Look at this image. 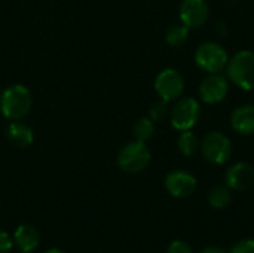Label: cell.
I'll return each mask as SVG.
<instances>
[{"mask_svg": "<svg viewBox=\"0 0 254 253\" xmlns=\"http://www.w3.org/2000/svg\"><path fill=\"white\" fill-rule=\"evenodd\" d=\"M33 106L31 91L22 84H13L3 89L0 95V112L9 121L24 119Z\"/></svg>", "mask_w": 254, "mask_h": 253, "instance_id": "obj_1", "label": "cell"}, {"mask_svg": "<svg viewBox=\"0 0 254 253\" xmlns=\"http://www.w3.org/2000/svg\"><path fill=\"white\" fill-rule=\"evenodd\" d=\"M177 148L182 155L193 157L201 148V140L192 130L180 131V136L177 139Z\"/></svg>", "mask_w": 254, "mask_h": 253, "instance_id": "obj_16", "label": "cell"}, {"mask_svg": "<svg viewBox=\"0 0 254 253\" xmlns=\"http://www.w3.org/2000/svg\"><path fill=\"white\" fill-rule=\"evenodd\" d=\"M155 134V122L149 118H140L135 124H134V137L138 142L147 143Z\"/></svg>", "mask_w": 254, "mask_h": 253, "instance_id": "obj_18", "label": "cell"}, {"mask_svg": "<svg viewBox=\"0 0 254 253\" xmlns=\"http://www.w3.org/2000/svg\"><path fill=\"white\" fill-rule=\"evenodd\" d=\"M12 239H13V245L22 253H31L33 251H36L40 245L39 231L33 225H28V224L19 225L15 230Z\"/></svg>", "mask_w": 254, "mask_h": 253, "instance_id": "obj_13", "label": "cell"}, {"mask_svg": "<svg viewBox=\"0 0 254 253\" xmlns=\"http://www.w3.org/2000/svg\"><path fill=\"white\" fill-rule=\"evenodd\" d=\"M6 137L12 146L19 149L28 148L34 142L33 130L21 121H10V124L6 128Z\"/></svg>", "mask_w": 254, "mask_h": 253, "instance_id": "obj_14", "label": "cell"}, {"mask_svg": "<svg viewBox=\"0 0 254 253\" xmlns=\"http://www.w3.org/2000/svg\"><path fill=\"white\" fill-rule=\"evenodd\" d=\"M45 253H65L64 251H60V249H49V251H46Z\"/></svg>", "mask_w": 254, "mask_h": 253, "instance_id": "obj_24", "label": "cell"}, {"mask_svg": "<svg viewBox=\"0 0 254 253\" xmlns=\"http://www.w3.org/2000/svg\"><path fill=\"white\" fill-rule=\"evenodd\" d=\"M179 13L182 24L189 30H198L208 21L210 7L205 0H183Z\"/></svg>", "mask_w": 254, "mask_h": 253, "instance_id": "obj_10", "label": "cell"}, {"mask_svg": "<svg viewBox=\"0 0 254 253\" xmlns=\"http://www.w3.org/2000/svg\"><path fill=\"white\" fill-rule=\"evenodd\" d=\"M201 253H228L226 251H223L222 248H219V246H208V248H205V249H202Z\"/></svg>", "mask_w": 254, "mask_h": 253, "instance_id": "obj_23", "label": "cell"}, {"mask_svg": "<svg viewBox=\"0 0 254 253\" xmlns=\"http://www.w3.org/2000/svg\"><path fill=\"white\" fill-rule=\"evenodd\" d=\"M229 92V79L222 73H208L199 84V97L205 104H217Z\"/></svg>", "mask_w": 254, "mask_h": 253, "instance_id": "obj_8", "label": "cell"}, {"mask_svg": "<svg viewBox=\"0 0 254 253\" xmlns=\"http://www.w3.org/2000/svg\"><path fill=\"white\" fill-rule=\"evenodd\" d=\"M231 127L241 136L254 134V106L244 104L237 107L231 115Z\"/></svg>", "mask_w": 254, "mask_h": 253, "instance_id": "obj_12", "label": "cell"}, {"mask_svg": "<svg viewBox=\"0 0 254 253\" xmlns=\"http://www.w3.org/2000/svg\"><path fill=\"white\" fill-rule=\"evenodd\" d=\"M165 253H193V251L189 243H186L183 240H174L170 243Z\"/></svg>", "mask_w": 254, "mask_h": 253, "instance_id": "obj_21", "label": "cell"}, {"mask_svg": "<svg viewBox=\"0 0 254 253\" xmlns=\"http://www.w3.org/2000/svg\"><path fill=\"white\" fill-rule=\"evenodd\" d=\"M168 115H170L168 103L164 101V100L156 101V103L150 107V112H149V118H150L153 122H161V121H164Z\"/></svg>", "mask_w": 254, "mask_h": 253, "instance_id": "obj_19", "label": "cell"}, {"mask_svg": "<svg viewBox=\"0 0 254 253\" xmlns=\"http://www.w3.org/2000/svg\"><path fill=\"white\" fill-rule=\"evenodd\" d=\"M189 28L185 25V24H173L167 28L165 31V42L170 45V46H180L183 45L186 40H188V36H189Z\"/></svg>", "mask_w": 254, "mask_h": 253, "instance_id": "obj_17", "label": "cell"}, {"mask_svg": "<svg viewBox=\"0 0 254 253\" xmlns=\"http://www.w3.org/2000/svg\"><path fill=\"white\" fill-rule=\"evenodd\" d=\"M228 79L240 89L254 91V52L249 49L238 51L229 58L226 66Z\"/></svg>", "mask_w": 254, "mask_h": 253, "instance_id": "obj_2", "label": "cell"}, {"mask_svg": "<svg viewBox=\"0 0 254 253\" xmlns=\"http://www.w3.org/2000/svg\"><path fill=\"white\" fill-rule=\"evenodd\" d=\"M164 186L167 192L174 198H188L196 189V179L186 170L177 169L165 176Z\"/></svg>", "mask_w": 254, "mask_h": 253, "instance_id": "obj_9", "label": "cell"}, {"mask_svg": "<svg viewBox=\"0 0 254 253\" xmlns=\"http://www.w3.org/2000/svg\"><path fill=\"white\" fill-rule=\"evenodd\" d=\"M12 248H13V239L6 231H0V253H9Z\"/></svg>", "mask_w": 254, "mask_h": 253, "instance_id": "obj_22", "label": "cell"}, {"mask_svg": "<svg viewBox=\"0 0 254 253\" xmlns=\"http://www.w3.org/2000/svg\"><path fill=\"white\" fill-rule=\"evenodd\" d=\"M155 91L161 100L171 103L179 100L185 91V78L176 69H164L155 79Z\"/></svg>", "mask_w": 254, "mask_h": 253, "instance_id": "obj_7", "label": "cell"}, {"mask_svg": "<svg viewBox=\"0 0 254 253\" xmlns=\"http://www.w3.org/2000/svg\"><path fill=\"white\" fill-rule=\"evenodd\" d=\"M225 183L231 191H247L254 185V167L249 163H235L225 173Z\"/></svg>", "mask_w": 254, "mask_h": 253, "instance_id": "obj_11", "label": "cell"}, {"mask_svg": "<svg viewBox=\"0 0 254 253\" xmlns=\"http://www.w3.org/2000/svg\"><path fill=\"white\" fill-rule=\"evenodd\" d=\"M199 149L204 160L213 166H223L232 157V142L220 131H210L205 134Z\"/></svg>", "mask_w": 254, "mask_h": 253, "instance_id": "obj_4", "label": "cell"}, {"mask_svg": "<svg viewBox=\"0 0 254 253\" xmlns=\"http://www.w3.org/2000/svg\"><path fill=\"white\" fill-rule=\"evenodd\" d=\"M152 154L146 143L134 140L121 148L118 152V166L122 171L128 174H137L147 169L150 164Z\"/></svg>", "mask_w": 254, "mask_h": 253, "instance_id": "obj_3", "label": "cell"}, {"mask_svg": "<svg viewBox=\"0 0 254 253\" xmlns=\"http://www.w3.org/2000/svg\"><path fill=\"white\" fill-rule=\"evenodd\" d=\"M21 253H22V252H21Z\"/></svg>", "mask_w": 254, "mask_h": 253, "instance_id": "obj_25", "label": "cell"}, {"mask_svg": "<svg viewBox=\"0 0 254 253\" xmlns=\"http://www.w3.org/2000/svg\"><path fill=\"white\" fill-rule=\"evenodd\" d=\"M229 61V55L226 49L217 42H204L198 46L195 52V63L196 66L208 73H220L226 69Z\"/></svg>", "mask_w": 254, "mask_h": 253, "instance_id": "obj_5", "label": "cell"}, {"mask_svg": "<svg viewBox=\"0 0 254 253\" xmlns=\"http://www.w3.org/2000/svg\"><path fill=\"white\" fill-rule=\"evenodd\" d=\"M232 203V191L226 185H216L208 192V204L216 210H223Z\"/></svg>", "mask_w": 254, "mask_h": 253, "instance_id": "obj_15", "label": "cell"}, {"mask_svg": "<svg viewBox=\"0 0 254 253\" xmlns=\"http://www.w3.org/2000/svg\"><path fill=\"white\" fill-rule=\"evenodd\" d=\"M201 118V104L193 97H180L170 110L171 125L177 131L192 130Z\"/></svg>", "mask_w": 254, "mask_h": 253, "instance_id": "obj_6", "label": "cell"}, {"mask_svg": "<svg viewBox=\"0 0 254 253\" xmlns=\"http://www.w3.org/2000/svg\"><path fill=\"white\" fill-rule=\"evenodd\" d=\"M231 253H254V240L253 239H246V240H240L237 242Z\"/></svg>", "mask_w": 254, "mask_h": 253, "instance_id": "obj_20", "label": "cell"}]
</instances>
